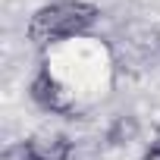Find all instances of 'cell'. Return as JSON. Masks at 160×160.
I'll use <instances>...</instances> for the list:
<instances>
[{"mask_svg": "<svg viewBox=\"0 0 160 160\" xmlns=\"http://www.w3.org/2000/svg\"><path fill=\"white\" fill-rule=\"evenodd\" d=\"M157 138H160V129H157ZM157 144H160V141H157Z\"/></svg>", "mask_w": 160, "mask_h": 160, "instance_id": "8", "label": "cell"}, {"mask_svg": "<svg viewBox=\"0 0 160 160\" xmlns=\"http://www.w3.org/2000/svg\"><path fill=\"white\" fill-rule=\"evenodd\" d=\"M3 160H32V154H28V144H25V141H19V144H10V148L3 151Z\"/></svg>", "mask_w": 160, "mask_h": 160, "instance_id": "6", "label": "cell"}, {"mask_svg": "<svg viewBox=\"0 0 160 160\" xmlns=\"http://www.w3.org/2000/svg\"><path fill=\"white\" fill-rule=\"evenodd\" d=\"M28 91H32L35 104H41V107L50 110V113H69V110H72V98H69V91L57 82L47 69H41V72L32 78Z\"/></svg>", "mask_w": 160, "mask_h": 160, "instance_id": "2", "label": "cell"}, {"mask_svg": "<svg viewBox=\"0 0 160 160\" xmlns=\"http://www.w3.org/2000/svg\"><path fill=\"white\" fill-rule=\"evenodd\" d=\"M66 160H104V144L98 138H78L72 141Z\"/></svg>", "mask_w": 160, "mask_h": 160, "instance_id": "5", "label": "cell"}, {"mask_svg": "<svg viewBox=\"0 0 160 160\" xmlns=\"http://www.w3.org/2000/svg\"><path fill=\"white\" fill-rule=\"evenodd\" d=\"M138 132H141V126H138L135 116H119V119L110 126L107 141H110V144H132V141L138 138Z\"/></svg>", "mask_w": 160, "mask_h": 160, "instance_id": "4", "label": "cell"}, {"mask_svg": "<svg viewBox=\"0 0 160 160\" xmlns=\"http://www.w3.org/2000/svg\"><path fill=\"white\" fill-rule=\"evenodd\" d=\"M94 19H98V7L82 3V0H60V3L41 7L32 16L28 38L38 47H44V44H53V41H63V38L88 32L94 25Z\"/></svg>", "mask_w": 160, "mask_h": 160, "instance_id": "1", "label": "cell"}, {"mask_svg": "<svg viewBox=\"0 0 160 160\" xmlns=\"http://www.w3.org/2000/svg\"><path fill=\"white\" fill-rule=\"evenodd\" d=\"M141 160H160V144H151V148L141 154Z\"/></svg>", "mask_w": 160, "mask_h": 160, "instance_id": "7", "label": "cell"}, {"mask_svg": "<svg viewBox=\"0 0 160 160\" xmlns=\"http://www.w3.org/2000/svg\"><path fill=\"white\" fill-rule=\"evenodd\" d=\"M28 154H32V160H66L69 157V148H72V141L66 138V135H60V132H35L28 141Z\"/></svg>", "mask_w": 160, "mask_h": 160, "instance_id": "3", "label": "cell"}]
</instances>
